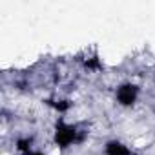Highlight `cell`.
Masks as SVG:
<instances>
[{
  "mask_svg": "<svg viewBox=\"0 0 155 155\" xmlns=\"http://www.w3.org/2000/svg\"><path fill=\"white\" fill-rule=\"evenodd\" d=\"M77 142H81V131L75 124L60 119L53 126V144L58 150H68L75 146Z\"/></svg>",
  "mask_w": 155,
  "mask_h": 155,
  "instance_id": "obj_1",
  "label": "cell"
},
{
  "mask_svg": "<svg viewBox=\"0 0 155 155\" xmlns=\"http://www.w3.org/2000/svg\"><path fill=\"white\" fill-rule=\"evenodd\" d=\"M139 97H140V86L131 81L120 82L115 88V102L120 108H133L137 104Z\"/></svg>",
  "mask_w": 155,
  "mask_h": 155,
  "instance_id": "obj_2",
  "label": "cell"
},
{
  "mask_svg": "<svg viewBox=\"0 0 155 155\" xmlns=\"http://www.w3.org/2000/svg\"><path fill=\"white\" fill-rule=\"evenodd\" d=\"M24 155H48L46 151H42V150H37V148H33L31 151H28V153H24Z\"/></svg>",
  "mask_w": 155,
  "mask_h": 155,
  "instance_id": "obj_4",
  "label": "cell"
},
{
  "mask_svg": "<svg viewBox=\"0 0 155 155\" xmlns=\"http://www.w3.org/2000/svg\"><path fill=\"white\" fill-rule=\"evenodd\" d=\"M102 151H104V155H135L133 148L120 139H110L104 144Z\"/></svg>",
  "mask_w": 155,
  "mask_h": 155,
  "instance_id": "obj_3",
  "label": "cell"
}]
</instances>
